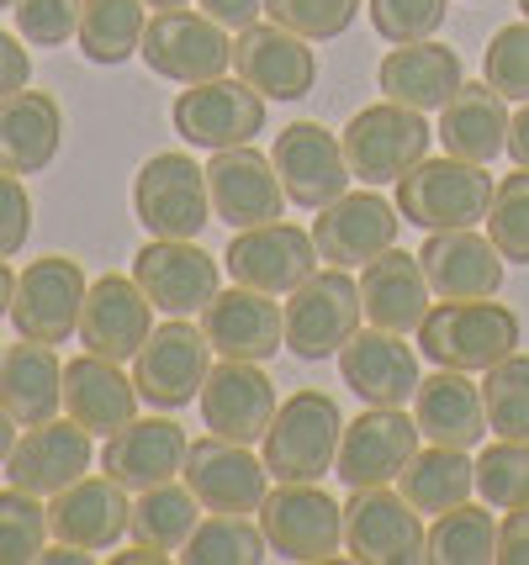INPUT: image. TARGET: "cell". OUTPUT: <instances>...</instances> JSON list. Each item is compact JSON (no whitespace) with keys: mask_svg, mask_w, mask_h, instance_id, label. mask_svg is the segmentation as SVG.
<instances>
[{"mask_svg":"<svg viewBox=\"0 0 529 565\" xmlns=\"http://www.w3.org/2000/svg\"><path fill=\"white\" fill-rule=\"evenodd\" d=\"M91 460H96L91 434L75 418H49L17 434L11 455H6V481L49 502L64 487H75L80 476H91Z\"/></svg>","mask_w":529,"mask_h":565,"instance_id":"e0dca14e","label":"cell"},{"mask_svg":"<svg viewBox=\"0 0 529 565\" xmlns=\"http://www.w3.org/2000/svg\"><path fill=\"white\" fill-rule=\"evenodd\" d=\"M212 22H223L228 32H244V26L260 22V11H265V0H197Z\"/></svg>","mask_w":529,"mask_h":565,"instance_id":"f5cc1de1","label":"cell"},{"mask_svg":"<svg viewBox=\"0 0 529 565\" xmlns=\"http://www.w3.org/2000/svg\"><path fill=\"white\" fill-rule=\"evenodd\" d=\"M138 386L123 375L117 360L80 354L64 365V418H75L91 439H112L117 428L138 418Z\"/></svg>","mask_w":529,"mask_h":565,"instance_id":"f546056e","label":"cell"},{"mask_svg":"<svg viewBox=\"0 0 529 565\" xmlns=\"http://www.w3.org/2000/svg\"><path fill=\"white\" fill-rule=\"evenodd\" d=\"M202 423L233 444H265V428L276 423V381L254 360H223L202 381Z\"/></svg>","mask_w":529,"mask_h":565,"instance_id":"ffe728a7","label":"cell"},{"mask_svg":"<svg viewBox=\"0 0 529 565\" xmlns=\"http://www.w3.org/2000/svg\"><path fill=\"white\" fill-rule=\"evenodd\" d=\"M170 555L165 550H149V544H133L127 555H112V565H165Z\"/></svg>","mask_w":529,"mask_h":565,"instance_id":"9f6ffc18","label":"cell"},{"mask_svg":"<svg viewBox=\"0 0 529 565\" xmlns=\"http://www.w3.org/2000/svg\"><path fill=\"white\" fill-rule=\"evenodd\" d=\"M133 212L154 238H197L212 222L207 170L186 153H154L133 180Z\"/></svg>","mask_w":529,"mask_h":565,"instance_id":"8fae6325","label":"cell"},{"mask_svg":"<svg viewBox=\"0 0 529 565\" xmlns=\"http://www.w3.org/2000/svg\"><path fill=\"white\" fill-rule=\"evenodd\" d=\"M345 413L328 392H297L276 407L265 428V470L271 481H324L339 460Z\"/></svg>","mask_w":529,"mask_h":565,"instance_id":"3957f363","label":"cell"},{"mask_svg":"<svg viewBox=\"0 0 529 565\" xmlns=\"http://www.w3.org/2000/svg\"><path fill=\"white\" fill-rule=\"evenodd\" d=\"M85 291L91 280L70 254H43L17 275V296H11V328L38 344H70L80 333V312H85Z\"/></svg>","mask_w":529,"mask_h":565,"instance_id":"ba28073f","label":"cell"},{"mask_svg":"<svg viewBox=\"0 0 529 565\" xmlns=\"http://www.w3.org/2000/svg\"><path fill=\"white\" fill-rule=\"evenodd\" d=\"M207 191H212V217L228 227H260L286 212V185L276 164L260 148H218L207 164Z\"/></svg>","mask_w":529,"mask_h":565,"instance_id":"603a6c76","label":"cell"},{"mask_svg":"<svg viewBox=\"0 0 529 565\" xmlns=\"http://www.w3.org/2000/svg\"><path fill=\"white\" fill-rule=\"evenodd\" d=\"M371 26H377L387 43H419L434 38L445 17H451V0H366Z\"/></svg>","mask_w":529,"mask_h":565,"instance_id":"7dc6e473","label":"cell"},{"mask_svg":"<svg viewBox=\"0 0 529 565\" xmlns=\"http://www.w3.org/2000/svg\"><path fill=\"white\" fill-rule=\"evenodd\" d=\"M0 407L17 418V428H38L64 413V360L53 344L22 339L0 360Z\"/></svg>","mask_w":529,"mask_h":565,"instance_id":"1f68e13d","label":"cell"},{"mask_svg":"<svg viewBox=\"0 0 529 565\" xmlns=\"http://www.w3.org/2000/svg\"><path fill=\"white\" fill-rule=\"evenodd\" d=\"M419 265H424L429 291L440 301H482V296L504 291V254L477 227L429 233V244L419 248Z\"/></svg>","mask_w":529,"mask_h":565,"instance_id":"4316f807","label":"cell"},{"mask_svg":"<svg viewBox=\"0 0 529 565\" xmlns=\"http://www.w3.org/2000/svg\"><path fill=\"white\" fill-rule=\"evenodd\" d=\"M170 122L191 148H207V153L239 148L265 127V96L254 85H244L239 74L233 79L218 74V79H202V85L180 90L176 106H170Z\"/></svg>","mask_w":529,"mask_h":565,"instance_id":"7c38bea8","label":"cell"},{"mask_svg":"<svg viewBox=\"0 0 529 565\" xmlns=\"http://www.w3.org/2000/svg\"><path fill=\"white\" fill-rule=\"evenodd\" d=\"M271 164H276L286 201H297L307 212L328 206L334 196L350 191V159H345V138H334L324 122H292L276 132L271 143Z\"/></svg>","mask_w":529,"mask_h":565,"instance_id":"2e32d148","label":"cell"},{"mask_svg":"<svg viewBox=\"0 0 529 565\" xmlns=\"http://www.w3.org/2000/svg\"><path fill=\"white\" fill-rule=\"evenodd\" d=\"M508 153H514V164L529 170V100L514 111V122H508Z\"/></svg>","mask_w":529,"mask_h":565,"instance_id":"db71d44e","label":"cell"},{"mask_svg":"<svg viewBox=\"0 0 529 565\" xmlns=\"http://www.w3.org/2000/svg\"><path fill=\"white\" fill-rule=\"evenodd\" d=\"M360 6L366 0H265V17L307 38V43H334L355 26Z\"/></svg>","mask_w":529,"mask_h":565,"instance_id":"f6af8a7d","label":"cell"},{"mask_svg":"<svg viewBox=\"0 0 529 565\" xmlns=\"http://www.w3.org/2000/svg\"><path fill=\"white\" fill-rule=\"evenodd\" d=\"M127 487L112 481V476H80L75 487H64L59 497H49V529L53 540L80 544L91 555H102L127 534L133 523V502H127Z\"/></svg>","mask_w":529,"mask_h":565,"instance_id":"83f0119b","label":"cell"},{"mask_svg":"<svg viewBox=\"0 0 529 565\" xmlns=\"http://www.w3.org/2000/svg\"><path fill=\"white\" fill-rule=\"evenodd\" d=\"M11 6H17V0H0V11H11Z\"/></svg>","mask_w":529,"mask_h":565,"instance_id":"94428289","label":"cell"},{"mask_svg":"<svg viewBox=\"0 0 529 565\" xmlns=\"http://www.w3.org/2000/svg\"><path fill=\"white\" fill-rule=\"evenodd\" d=\"M429 275L419 265V254H403L392 244L387 254H377L366 275H360V301H366V318L377 328L392 333H419V322L429 318Z\"/></svg>","mask_w":529,"mask_h":565,"instance_id":"836d02e7","label":"cell"},{"mask_svg":"<svg viewBox=\"0 0 529 565\" xmlns=\"http://www.w3.org/2000/svg\"><path fill=\"white\" fill-rule=\"evenodd\" d=\"M419 349L429 365L440 370H493L519 349V312L482 296V301H440L424 322H419Z\"/></svg>","mask_w":529,"mask_h":565,"instance_id":"6da1fadb","label":"cell"},{"mask_svg":"<svg viewBox=\"0 0 529 565\" xmlns=\"http://www.w3.org/2000/svg\"><path fill=\"white\" fill-rule=\"evenodd\" d=\"M477 492L487 508L514 513L529 508V444L525 439H498L477 455Z\"/></svg>","mask_w":529,"mask_h":565,"instance_id":"7bdbcfd3","label":"cell"},{"mask_svg":"<svg viewBox=\"0 0 529 565\" xmlns=\"http://www.w3.org/2000/svg\"><path fill=\"white\" fill-rule=\"evenodd\" d=\"M398 201L377 196V191H345L328 206H318L313 217V244L324 254V265H339V270H366L377 254L398 244Z\"/></svg>","mask_w":529,"mask_h":565,"instance_id":"5bb4252c","label":"cell"},{"mask_svg":"<svg viewBox=\"0 0 529 565\" xmlns=\"http://www.w3.org/2000/svg\"><path fill=\"white\" fill-rule=\"evenodd\" d=\"M519 11H525V17H529V0H519Z\"/></svg>","mask_w":529,"mask_h":565,"instance_id":"6125c7cd","label":"cell"},{"mask_svg":"<svg viewBox=\"0 0 529 565\" xmlns=\"http://www.w3.org/2000/svg\"><path fill=\"white\" fill-rule=\"evenodd\" d=\"M318 244L297 222H260V227H239V238L228 244L223 265L233 286H250L265 296H292L307 275L318 270Z\"/></svg>","mask_w":529,"mask_h":565,"instance_id":"4fadbf2b","label":"cell"},{"mask_svg":"<svg viewBox=\"0 0 529 565\" xmlns=\"http://www.w3.org/2000/svg\"><path fill=\"white\" fill-rule=\"evenodd\" d=\"M0 360H6V349H0Z\"/></svg>","mask_w":529,"mask_h":565,"instance_id":"be15d7a7","label":"cell"},{"mask_svg":"<svg viewBox=\"0 0 529 565\" xmlns=\"http://www.w3.org/2000/svg\"><path fill=\"white\" fill-rule=\"evenodd\" d=\"M49 540H53V529H49L43 497L22 492V487H6V492H0V565L43 561Z\"/></svg>","mask_w":529,"mask_h":565,"instance_id":"b9f144b4","label":"cell"},{"mask_svg":"<svg viewBox=\"0 0 529 565\" xmlns=\"http://www.w3.org/2000/svg\"><path fill=\"white\" fill-rule=\"evenodd\" d=\"M472 487H477V460L455 444H429L398 476V492L419 508V513H445L455 502H472Z\"/></svg>","mask_w":529,"mask_h":565,"instance_id":"d590c367","label":"cell"},{"mask_svg":"<svg viewBox=\"0 0 529 565\" xmlns=\"http://www.w3.org/2000/svg\"><path fill=\"white\" fill-rule=\"evenodd\" d=\"M154 333V301L144 296V286L133 275H102L85 291V312H80V344L85 354L102 360H138L144 339Z\"/></svg>","mask_w":529,"mask_h":565,"instance_id":"cb8c5ba5","label":"cell"},{"mask_svg":"<svg viewBox=\"0 0 529 565\" xmlns=\"http://www.w3.org/2000/svg\"><path fill=\"white\" fill-rule=\"evenodd\" d=\"M186 428L176 418H133L127 428H117L112 439L102 444V470L112 481H123L127 492H149V487H165L186 470Z\"/></svg>","mask_w":529,"mask_h":565,"instance_id":"484cf974","label":"cell"},{"mask_svg":"<svg viewBox=\"0 0 529 565\" xmlns=\"http://www.w3.org/2000/svg\"><path fill=\"white\" fill-rule=\"evenodd\" d=\"M207 370H212V344H207V333L191 318H170V322H159L149 339H144V349H138V360H133V386H138V396H144L149 407L180 413L186 402L202 396Z\"/></svg>","mask_w":529,"mask_h":565,"instance_id":"9c48e42d","label":"cell"},{"mask_svg":"<svg viewBox=\"0 0 529 565\" xmlns=\"http://www.w3.org/2000/svg\"><path fill=\"white\" fill-rule=\"evenodd\" d=\"M202 333L218 360H254L265 365L276 349H286V307L276 296L228 286L202 307Z\"/></svg>","mask_w":529,"mask_h":565,"instance_id":"44dd1931","label":"cell"},{"mask_svg":"<svg viewBox=\"0 0 529 565\" xmlns=\"http://www.w3.org/2000/svg\"><path fill=\"white\" fill-rule=\"evenodd\" d=\"M154 11H176V6H191V0H149Z\"/></svg>","mask_w":529,"mask_h":565,"instance_id":"91938a15","label":"cell"},{"mask_svg":"<svg viewBox=\"0 0 529 565\" xmlns=\"http://www.w3.org/2000/svg\"><path fill=\"white\" fill-rule=\"evenodd\" d=\"M498 561L529 565V508H514V513L498 523Z\"/></svg>","mask_w":529,"mask_h":565,"instance_id":"816d5d0a","label":"cell"},{"mask_svg":"<svg viewBox=\"0 0 529 565\" xmlns=\"http://www.w3.org/2000/svg\"><path fill=\"white\" fill-rule=\"evenodd\" d=\"M493 191L498 180L487 174V164L472 159H419L413 170L398 180V212L403 222L424 227V233H451V227H477L493 212Z\"/></svg>","mask_w":529,"mask_h":565,"instance_id":"7a4b0ae2","label":"cell"},{"mask_svg":"<svg viewBox=\"0 0 529 565\" xmlns=\"http://www.w3.org/2000/svg\"><path fill=\"white\" fill-rule=\"evenodd\" d=\"M233 74L265 100H303L318 85V53L281 22H254L233 38Z\"/></svg>","mask_w":529,"mask_h":565,"instance_id":"7402d4cb","label":"cell"},{"mask_svg":"<svg viewBox=\"0 0 529 565\" xmlns=\"http://www.w3.org/2000/svg\"><path fill=\"white\" fill-rule=\"evenodd\" d=\"M508 100L482 79V85H461L451 96V106L440 111V143L455 159H472V164H487L508 153Z\"/></svg>","mask_w":529,"mask_h":565,"instance_id":"e575fe53","label":"cell"},{"mask_svg":"<svg viewBox=\"0 0 529 565\" xmlns=\"http://www.w3.org/2000/svg\"><path fill=\"white\" fill-rule=\"evenodd\" d=\"M27 85H32V53L22 49V38H11L0 26V100L27 90Z\"/></svg>","mask_w":529,"mask_h":565,"instance_id":"f907efd6","label":"cell"},{"mask_svg":"<svg viewBox=\"0 0 529 565\" xmlns=\"http://www.w3.org/2000/svg\"><path fill=\"white\" fill-rule=\"evenodd\" d=\"M64 143V111L49 90H17L0 100V170L43 174Z\"/></svg>","mask_w":529,"mask_h":565,"instance_id":"d6a6232c","label":"cell"},{"mask_svg":"<svg viewBox=\"0 0 529 565\" xmlns=\"http://www.w3.org/2000/svg\"><path fill=\"white\" fill-rule=\"evenodd\" d=\"M419 418H408L403 407H371L350 418L345 439H339V460H334V476L360 492V487H392L403 466L419 455Z\"/></svg>","mask_w":529,"mask_h":565,"instance_id":"9a60e30c","label":"cell"},{"mask_svg":"<svg viewBox=\"0 0 529 565\" xmlns=\"http://www.w3.org/2000/svg\"><path fill=\"white\" fill-rule=\"evenodd\" d=\"M180 481L197 492V502L207 513H260V502L271 492L265 460H254L250 444H233L223 434L191 439Z\"/></svg>","mask_w":529,"mask_h":565,"instance_id":"ac0fdd59","label":"cell"},{"mask_svg":"<svg viewBox=\"0 0 529 565\" xmlns=\"http://www.w3.org/2000/svg\"><path fill=\"white\" fill-rule=\"evenodd\" d=\"M32 238V196H27L22 174L0 170V259L22 254Z\"/></svg>","mask_w":529,"mask_h":565,"instance_id":"681fc988","label":"cell"},{"mask_svg":"<svg viewBox=\"0 0 529 565\" xmlns=\"http://www.w3.org/2000/svg\"><path fill=\"white\" fill-rule=\"evenodd\" d=\"M96 555L91 550H80V544H64V540H53L49 550H43V565H91Z\"/></svg>","mask_w":529,"mask_h":565,"instance_id":"11a10c76","label":"cell"},{"mask_svg":"<svg viewBox=\"0 0 529 565\" xmlns=\"http://www.w3.org/2000/svg\"><path fill=\"white\" fill-rule=\"evenodd\" d=\"M202 523V502L197 492L186 487V481H165V487H149V492H138L133 502V523H127V534L133 544H149V550H165V555H176L180 544L191 540V529Z\"/></svg>","mask_w":529,"mask_h":565,"instance_id":"74e56055","label":"cell"},{"mask_svg":"<svg viewBox=\"0 0 529 565\" xmlns=\"http://www.w3.org/2000/svg\"><path fill=\"white\" fill-rule=\"evenodd\" d=\"M11 444H17V418L0 407V466H6V455H11Z\"/></svg>","mask_w":529,"mask_h":565,"instance_id":"680465c9","label":"cell"},{"mask_svg":"<svg viewBox=\"0 0 529 565\" xmlns=\"http://www.w3.org/2000/svg\"><path fill=\"white\" fill-rule=\"evenodd\" d=\"M413 418L429 444H455V449H477L487 434V407H482V386L466 370H440L419 381L413 392Z\"/></svg>","mask_w":529,"mask_h":565,"instance_id":"4dcf8cb0","label":"cell"},{"mask_svg":"<svg viewBox=\"0 0 529 565\" xmlns=\"http://www.w3.org/2000/svg\"><path fill=\"white\" fill-rule=\"evenodd\" d=\"M482 74L504 100L525 106L529 100V22H514L493 32V43L482 53Z\"/></svg>","mask_w":529,"mask_h":565,"instance_id":"bcb514c9","label":"cell"},{"mask_svg":"<svg viewBox=\"0 0 529 565\" xmlns=\"http://www.w3.org/2000/svg\"><path fill=\"white\" fill-rule=\"evenodd\" d=\"M482 407H487V434L529 444V354H508L493 370H482Z\"/></svg>","mask_w":529,"mask_h":565,"instance_id":"60d3db41","label":"cell"},{"mask_svg":"<svg viewBox=\"0 0 529 565\" xmlns=\"http://www.w3.org/2000/svg\"><path fill=\"white\" fill-rule=\"evenodd\" d=\"M254 518L265 529L271 555H281V561L324 565L345 544V508L318 481H276V492H265Z\"/></svg>","mask_w":529,"mask_h":565,"instance_id":"5b68a950","label":"cell"},{"mask_svg":"<svg viewBox=\"0 0 529 565\" xmlns=\"http://www.w3.org/2000/svg\"><path fill=\"white\" fill-rule=\"evenodd\" d=\"M138 58L149 64L159 79H176V85H202L218 74L233 70V38L223 22H212L207 11H154L144 26V43Z\"/></svg>","mask_w":529,"mask_h":565,"instance_id":"8992f818","label":"cell"},{"mask_svg":"<svg viewBox=\"0 0 529 565\" xmlns=\"http://www.w3.org/2000/svg\"><path fill=\"white\" fill-rule=\"evenodd\" d=\"M345 544L360 565H419L429 561V529L419 508L392 487H360L345 502Z\"/></svg>","mask_w":529,"mask_h":565,"instance_id":"30bf717a","label":"cell"},{"mask_svg":"<svg viewBox=\"0 0 529 565\" xmlns=\"http://www.w3.org/2000/svg\"><path fill=\"white\" fill-rule=\"evenodd\" d=\"M345 159L350 174L366 185H398L419 159H429V122L424 111L398 106V100H381L355 111L345 127Z\"/></svg>","mask_w":529,"mask_h":565,"instance_id":"52a82bcc","label":"cell"},{"mask_svg":"<svg viewBox=\"0 0 529 565\" xmlns=\"http://www.w3.org/2000/svg\"><path fill=\"white\" fill-rule=\"evenodd\" d=\"M377 85L387 100L398 106H413V111H445L451 96L466 85V70H461V53L434 43V38H419V43H392V53L381 58Z\"/></svg>","mask_w":529,"mask_h":565,"instance_id":"f1b7e54d","label":"cell"},{"mask_svg":"<svg viewBox=\"0 0 529 565\" xmlns=\"http://www.w3.org/2000/svg\"><path fill=\"white\" fill-rule=\"evenodd\" d=\"M271 555L265 529L250 523V513H212L191 529V540L180 544L186 565H260Z\"/></svg>","mask_w":529,"mask_h":565,"instance_id":"ab89813d","label":"cell"},{"mask_svg":"<svg viewBox=\"0 0 529 565\" xmlns=\"http://www.w3.org/2000/svg\"><path fill=\"white\" fill-rule=\"evenodd\" d=\"M11 296H17V275L0 259V318H11Z\"/></svg>","mask_w":529,"mask_h":565,"instance_id":"6f0895ef","label":"cell"},{"mask_svg":"<svg viewBox=\"0 0 529 565\" xmlns=\"http://www.w3.org/2000/svg\"><path fill=\"white\" fill-rule=\"evenodd\" d=\"M339 375L366 407H403L419 392V354L403 344V333L392 328H360L350 344L339 349Z\"/></svg>","mask_w":529,"mask_h":565,"instance_id":"d4e9b609","label":"cell"},{"mask_svg":"<svg viewBox=\"0 0 529 565\" xmlns=\"http://www.w3.org/2000/svg\"><path fill=\"white\" fill-rule=\"evenodd\" d=\"M133 280L144 286L154 312L165 318H197L218 296V259L197 248V238H154L133 259Z\"/></svg>","mask_w":529,"mask_h":565,"instance_id":"d6986e66","label":"cell"},{"mask_svg":"<svg viewBox=\"0 0 529 565\" xmlns=\"http://www.w3.org/2000/svg\"><path fill=\"white\" fill-rule=\"evenodd\" d=\"M487 238L498 244L504 259L529 265V170L525 164L498 180V191H493V212H487Z\"/></svg>","mask_w":529,"mask_h":565,"instance_id":"ee69618b","label":"cell"},{"mask_svg":"<svg viewBox=\"0 0 529 565\" xmlns=\"http://www.w3.org/2000/svg\"><path fill=\"white\" fill-rule=\"evenodd\" d=\"M429 561L434 565H487L498 561V518L477 502H455L445 513H434L429 529Z\"/></svg>","mask_w":529,"mask_h":565,"instance_id":"f35d334b","label":"cell"},{"mask_svg":"<svg viewBox=\"0 0 529 565\" xmlns=\"http://www.w3.org/2000/svg\"><path fill=\"white\" fill-rule=\"evenodd\" d=\"M144 26H149V0H85L75 43L91 64L112 70V64H127L138 53Z\"/></svg>","mask_w":529,"mask_h":565,"instance_id":"8d00e7d4","label":"cell"},{"mask_svg":"<svg viewBox=\"0 0 529 565\" xmlns=\"http://www.w3.org/2000/svg\"><path fill=\"white\" fill-rule=\"evenodd\" d=\"M360 318H366L360 280H350V270H339V265L313 270L286 301V349L303 365L334 360L360 333Z\"/></svg>","mask_w":529,"mask_h":565,"instance_id":"277c9868","label":"cell"},{"mask_svg":"<svg viewBox=\"0 0 529 565\" xmlns=\"http://www.w3.org/2000/svg\"><path fill=\"white\" fill-rule=\"evenodd\" d=\"M80 6L85 0H17V32L32 49H59L80 32Z\"/></svg>","mask_w":529,"mask_h":565,"instance_id":"c3c4849f","label":"cell"}]
</instances>
